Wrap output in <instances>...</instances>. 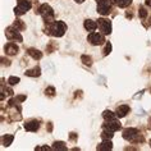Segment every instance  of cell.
<instances>
[{"label": "cell", "instance_id": "1", "mask_svg": "<svg viewBox=\"0 0 151 151\" xmlns=\"http://www.w3.org/2000/svg\"><path fill=\"white\" fill-rule=\"evenodd\" d=\"M67 24L65 22L63 21H55L52 23L47 24V27L44 29L46 35H50V36H54V37H62L64 36V33L67 31Z\"/></svg>", "mask_w": 151, "mask_h": 151}, {"label": "cell", "instance_id": "2", "mask_svg": "<svg viewBox=\"0 0 151 151\" xmlns=\"http://www.w3.org/2000/svg\"><path fill=\"white\" fill-rule=\"evenodd\" d=\"M122 136L126 141L131 142V143H134V145H139L145 141V137H143L142 133H139V131L137 128H132V127H128L126 129H123L122 132Z\"/></svg>", "mask_w": 151, "mask_h": 151}, {"label": "cell", "instance_id": "3", "mask_svg": "<svg viewBox=\"0 0 151 151\" xmlns=\"http://www.w3.org/2000/svg\"><path fill=\"white\" fill-rule=\"evenodd\" d=\"M35 13L36 14H40L46 24H50V23H52V22H55L54 10H52V8L47 4V3H45V4H41L39 8H36V12Z\"/></svg>", "mask_w": 151, "mask_h": 151}, {"label": "cell", "instance_id": "4", "mask_svg": "<svg viewBox=\"0 0 151 151\" xmlns=\"http://www.w3.org/2000/svg\"><path fill=\"white\" fill-rule=\"evenodd\" d=\"M17 1H18V4H17L16 8H14V14H16L17 17L23 16V14H26L32 8L31 0H17Z\"/></svg>", "mask_w": 151, "mask_h": 151}, {"label": "cell", "instance_id": "5", "mask_svg": "<svg viewBox=\"0 0 151 151\" xmlns=\"http://www.w3.org/2000/svg\"><path fill=\"white\" fill-rule=\"evenodd\" d=\"M87 41L90 44L92 45V46H99V45H103L105 44L106 41H105V35L101 32H90V35L87 36Z\"/></svg>", "mask_w": 151, "mask_h": 151}, {"label": "cell", "instance_id": "6", "mask_svg": "<svg viewBox=\"0 0 151 151\" xmlns=\"http://www.w3.org/2000/svg\"><path fill=\"white\" fill-rule=\"evenodd\" d=\"M5 36L6 39L10 40V41H18V42H22L23 41V37L19 33V29H17L14 26H9V27H6L5 29Z\"/></svg>", "mask_w": 151, "mask_h": 151}, {"label": "cell", "instance_id": "7", "mask_svg": "<svg viewBox=\"0 0 151 151\" xmlns=\"http://www.w3.org/2000/svg\"><path fill=\"white\" fill-rule=\"evenodd\" d=\"M111 4L113 3L110 0H99L97 1V13L101 16H109L111 13Z\"/></svg>", "mask_w": 151, "mask_h": 151}, {"label": "cell", "instance_id": "8", "mask_svg": "<svg viewBox=\"0 0 151 151\" xmlns=\"http://www.w3.org/2000/svg\"><path fill=\"white\" fill-rule=\"evenodd\" d=\"M97 27L100 32L104 35H110L111 33V21L108 18H99L97 19Z\"/></svg>", "mask_w": 151, "mask_h": 151}, {"label": "cell", "instance_id": "9", "mask_svg": "<svg viewBox=\"0 0 151 151\" xmlns=\"http://www.w3.org/2000/svg\"><path fill=\"white\" fill-rule=\"evenodd\" d=\"M103 129H108L110 132H116L119 129H122V123L118 119H111V120H105L103 123Z\"/></svg>", "mask_w": 151, "mask_h": 151}, {"label": "cell", "instance_id": "10", "mask_svg": "<svg viewBox=\"0 0 151 151\" xmlns=\"http://www.w3.org/2000/svg\"><path fill=\"white\" fill-rule=\"evenodd\" d=\"M24 129L28 132H37L40 129V119H28L24 123Z\"/></svg>", "mask_w": 151, "mask_h": 151}, {"label": "cell", "instance_id": "11", "mask_svg": "<svg viewBox=\"0 0 151 151\" xmlns=\"http://www.w3.org/2000/svg\"><path fill=\"white\" fill-rule=\"evenodd\" d=\"M4 51H5L6 55L13 56V55H17L18 54V51H19V47H18V45L14 44V42H8L4 46Z\"/></svg>", "mask_w": 151, "mask_h": 151}, {"label": "cell", "instance_id": "12", "mask_svg": "<svg viewBox=\"0 0 151 151\" xmlns=\"http://www.w3.org/2000/svg\"><path fill=\"white\" fill-rule=\"evenodd\" d=\"M129 111H131V108L128 106V105H119V106L115 109V114L118 118H124Z\"/></svg>", "mask_w": 151, "mask_h": 151}, {"label": "cell", "instance_id": "13", "mask_svg": "<svg viewBox=\"0 0 151 151\" xmlns=\"http://www.w3.org/2000/svg\"><path fill=\"white\" fill-rule=\"evenodd\" d=\"M83 27L86 31H88V32H93L95 29L97 28V21H93V19H85L83 22Z\"/></svg>", "mask_w": 151, "mask_h": 151}, {"label": "cell", "instance_id": "14", "mask_svg": "<svg viewBox=\"0 0 151 151\" xmlns=\"http://www.w3.org/2000/svg\"><path fill=\"white\" fill-rule=\"evenodd\" d=\"M111 149H113V143L110 139H103V142L96 146V150H100V151H108Z\"/></svg>", "mask_w": 151, "mask_h": 151}, {"label": "cell", "instance_id": "15", "mask_svg": "<svg viewBox=\"0 0 151 151\" xmlns=\"http://www.w3.org/2000/svg\"><path fill=\"white\" fill-rule=\"evenodd\" d=\"M27 55H29L32 59H35V60H40L41 58H42V52H41L40 50H37V49H33V47L27 49Z\"/></svg>", "mask_w": 151, "mask_h": 151}, {"label": "cell", "instance_id": "16", "mask_svg": "<svg viewBox=\"0 0 151 151\" xmlns=\"http://www.w3.org/2000/svg\"><path fill=\"white\" fill-rule=\"evenodd\" d=\"M27 77H40L41 76V68L40 67H33L32 69H27L24 73Z\"/></svg>", "mask_w": 151, "mask_h": 151}, {"label": "cell", "instance_id": "17", "mask_svg": "<svg viewBox=\"0 0 151 151\" xmlns=\"http://www.w3.org/2000/svg\"><path fill=\"white\" fill-rule=\"evenodd\" d=\"M13 139H14L13 134H3L1 136V145L4 147H8V146L12 145Z\"/></svg>", "mask_w": 151, "mask_h": 151}, {"label": "cell", "instance_id": "18", "mask_svg": "<svg viewBox=\"0 0 151 151\" xmlns=\"http://www.w3.org/2000/svg\"><path fill=\"white\" fill-rule=\"evenodd\" d=\"M113 4H115L118 8H127L132 4V0H110Z\"/></svg>", "mask_w": 151, "mask_h": 151}, {"label": "cell", "instance_id": "19", "mask_svg": "<svg viewBox=\"0 0 151 151\" xmlns=\"http://www.w3.org/2000/svg\"><path fill=\"white\" fill-rule=\"evenodd\" d=\"M5 95L6 96H13L14 95V91L10 87H5L4 83L1 85V100L5 99Z\"/></svg>", "mask_w": 151, "mask_h": 151}, {"label": "cell", "instance_id": "20", "mask_svg": "<svg viewBox=\"0 0 151 151\" xmlns=\"http://www.w3.org/2000/svg\"><path fill=\"white\" fill-rule=\"evenodd\" d=\"M51 149L52 150H63V151H65V150H68V147L65 145V142H63V141H55L54 143H52Z\"/></svg>", "mask_w": 151, "mask_h": 151}, {"label": "cell", "instance_id": "21", "mask_svg": "<svg viewBox=\"0 0 151 151\" xmlns=\"http://www.w3.org/2000/svg\"><path fill=\"white\" fill-rule=\"evenodd\" d=\"M138 17L141 21H145L149 17V12H147V9L143 5H139V8H138Z\"/></svg>", "mask_w": 151, "mask_h": 151}, {"label": "cell", "instance_id": "22", "mask_svg": "<svg viewBox=\"0 0 151 151\" xmlns=\"http://www.w3.org/2000/svg\"><path fill=\"white\" fill-rule=\"evenodd\" d=\"M103 118H104L105 120H111V119L118 118V116H116L115 113H113L111 110H105V111L103 113Z\"/></svg>", "mask_w": 151, "mask_h": 151}, {"label": "cell", "instance_id": "23", "mask_svg": "<svg viewBox=\"0 0 151 151\" xmlns=\"http://www.w3.org/2000/svg\"><path fill=\"white\" fill-rule=\"evenodd\" d=\"M13 26L17 29H19V31H24V29H26V24H24V22L22 19H16L13 22Z\"/></svg>", "mask_w": 151, "mask_h": 151}, {"label": "cell", "instance_id": "24", "mask_svg": "<svg viewBox=\"0 0 151 151\" xmlns=\"http://www.w3.org/2000/svg\"><path fill=\"white\" fill-rule=\"evenodd\" d=\"M114 132H110V131H108V129H103V132H101V134H100V137L103 138V139H111L113 138V134Z\"/></svg>", "mask_w": 151, "mask_h": 151}, {"label": "cell", "instance_id": "25", "mask_svg": "<svg viewBox=\"0 0 151 151\" xmlns=\"http://www.w3.org/2000/svg\"><path fill=\"white\" fill-rule=\"evenodd\" d=\"M81 60H82V63L85 64V65H88V67H91L92 65V58L91 56H88V55H86V54H83L81 56Z\"/></svg>", "mask_w": 151, "mask_h": 151}, {"label": "cell", "instance_id": "26", "mask_svg": "<svg viewBox=\"0 0 151 151\" xmlns=\"http://www.w3.org/2000/svg\"><path fill=\"white\" fill-rule=\"evenodd\" d=\"M55 93H56V91L52 86H49V87H46V90H45V95L49 96V97H54Z\"/></svg>", "mask_w": 151, "mask_h": 151}, {"label": "cell", "instance_id": "27", "mask_svg": "<svg viewBox=\"0 0 151 151\" xmlns=\"http://www.w3.org/2000/svg\"><path fill=\"white\" fill-rule=\"evenodd\" d=\"M110 51H111V44L109 42V41H106V42H105V46L103 49V55L106 56V55L110 54Z\"/></svg>", "mask_w": 151, "mask_h": 151}, {"label": "cell", "instance_id": "28", "mask_svg": "<svg viewBox=\"0 0 151 151\" xmlns=\"http://www.w3.org/2000/svg\"><path fill=\"white\" fill-rule=\"evenodd\" d=\"M19 77H16V76H12V77H9L8 78V83L10 86H14V85H17V83H19Z\"/></svg>", "mask_w": 151, "mask_h": 151}, {"label": "cell", "instance_id": "29", "mask_svg": "<svg viewBox=\"0 0 151 151\" xmlns=\"http://www.w3.org/2000/svg\"><path fill=\"white\" fill-rule=\"evenodd\" d=\"M56 49V45L54 44V41H51V42H49V45H46V51L47 52H52Z\"/></svg>", "mask_w": 151, "mask_h": 151}, {"label": "cell", "instance_id": "30", "mask_svg": "<svg viewBox=\"0 0 151 151\" xmlns=\"http://www.w3.org/2000/svg\"><path fill=\"white\" fill-rule=\"evenodd\" d=\"M77 138H78V134L74 133V132H72V133L69 134V139L72 142H76V141H77Z\"/></svg>", "mask_w": 151, "mask_h": 151}, {"label": "cell", "instance_id": "31", "mask_svg": "<svg viewBox=\"0 0 151 151\" xmlns=\"http://www.w3.org/2000/svg\"><path fill=\"white\" fill-rule=\"evenodd\" d=\"M1 62H3V65H6V67H9V65H10V60H9V59H6V60H5L4 56H1Z\"/></svg>", "mask_w": 151, "mask_h": 151}, {"label": "cell", "instance_id": "32", "mask_svg": "<svg viewBox=\"0 0 151 151\" xmlns=\"http://www.w3.org/2000/svg\"><path fill=\"white\" fill-rule=\"evenodd\" d=\"M46 131H49V132L52 131V123H51V122H49V123L46 124Z\"/></svg>", "mask_w": 151, "mask_h": 151}, {"label": "cell", "instance_id": "33", "mask_svg": "<svg viewBox=\"0 0 151 151\" xmlns=\"http://www.w3.org/2000/svg\"><path fill=\"white\" fill-rule=\"evenodd\" d=\"M36 150H50V147L49 146H39V147H36Z\"/></svg>", "mask_w": 151, "mask_h": 151}, {"label": "cell", "instance_id": "34", "mask_svg": "<svg viewBox=\"0 0 151 151\" xmlns=\"http://www.w3.org/2000/svg\"><path fill=\"white\" fill-rule=\"evenodd\" d=\"M74 1L77 3V4H82V3H83V1H86V0H74Z\"/></svg>", "mask_w": 151, "mask_h": 151}, {"label": "cell", "instance_id": "35", "mask_svg": "<svg viewBox=\"0 0 151 151\" xmlns=\"http://www.w3.org/2000/svg\"><path fill=\"white\" fill-rule=\"evenodd\" d=\"M149 128H150V129H151V118L149 119Z\"/></svg>", "mask_w": 151, "mask_h": 151}, {"label": "cell", "instance_id": "36", "mask_svg": "<svg viewBox=\"0 0 151 151\" xmlns=\"http://www.w3.org/2000/svg\"><path fill=\"white\" fill-rule=\"evenodd\" d=\"M150 146H151V138H150Z\"/></svg>", "mask_w": 151, "mask_h": 151}]
</instances>
